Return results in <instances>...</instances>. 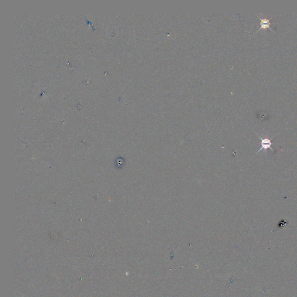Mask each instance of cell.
<instances>
[{
    "label": "cell",
    "instance_id": "1",
    "mask_svg": "<svg viewBox=\"0 0 297 297\" xmlns=\"http://www.w3.org/2000/svg\"><path fill=\"white\" fill-rule=\"evenodd\" d=\"M258 138L261 140V147L259 149V150L258 151V153H259L260 152H261L263 149L264 150H267L268 149H270L273 152L274 151L273 149L272 148V143L270 139H269V138H262V137H261L258 135Z\"/></svg>",
    "mask_w": 297,
    "mask_h": 297
},
{
    "label": "cell",
    "instance_id": "2",
    "mask_svg": "<svg viewBox=\"0 0 297 297\" xmlns=\"http://www.w3.org/2000/svg\"><path fill=\"white\" fill-rule=\"evenodd\" d=\"M260 19L261 20V27L258 29L257 32H259L261 29H270L273 32V30L271 29V28H270V19L269 20L267 19H261V18H260Z\"/></svg>",
    "mask_w": 297,
    "mask_h": 297
}]
</instances>
